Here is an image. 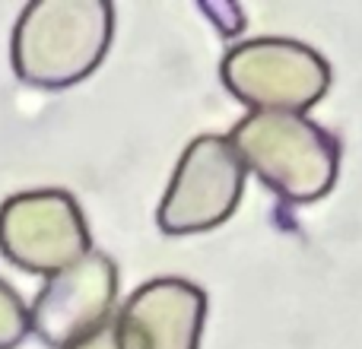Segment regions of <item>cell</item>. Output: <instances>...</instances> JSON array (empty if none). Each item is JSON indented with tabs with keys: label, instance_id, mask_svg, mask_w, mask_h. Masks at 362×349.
Returning <instances> with one entry per match:
<instances>
[{
	"label": "cell",
	"instance_id": "cell-1",
	"mask_svg": "<svg viewBox=\"0 0 362 349\" xmlns=\"http://www.w3.org/2000/svg\"><path fill=\"white\" fill-rule=\"evenodd\" d=\"M112 35L108 0H35L13 25V73L38 89H67L105 61Z\"/></svg>",
	"mask_w": 362,
	"mask_h": 349
},
{
	"label": "cell",
	"instance_id": "cell-2",
	"mask_svg": "<svg viewBox=\"0 0 362 349\" xmlns=\"http://www.w3.org/2000/svg\"><path fill=\"white\" fill-rule=\"evenodd\" d=\"M245 172H255L286 203L327 197L340 172V143L305 114L251 112L226 137Z\"/></svg>",
	"mask_w": 362,
	"mask_h": 349
},
{
	"label": "cell",
	"instance_id": "cell-3",
	"mask_svg": "<svg viewBox=\"0 0 362 349\" xmlns=\"http://www.w3.org/2000/svg\"><path fill=\"white\" fill-rule=\"evenodd\" d=\"M226 89L255 112L305 114L331 89V64L293 38H251L219 64Z\"/></svg>",
	"mask_w": 362,
	"mask_h": 349
},
{
	"label": "cell",
	"instance_id": "cell-4",
	"mask_svg": "<svg viewBox=\"0 0 362 349\" xmlns=\"http://www.w3.org/2000/svg\"><path fill=\"white\" fill-rule=\"evenodd\" d=\"M89 251L93 235L74 194L38 187L0 203V254L25 273L51 276Z\"/></svg>",
	"mask_w": 362,
	"mask_h": 349
},
{
	"label": "cell",
	"instance_id": "cell-5",
	"mask_svg": "<svg viewBox=\"0 0 362 349\" xmlns=\"http://www.w3.org/2000/svg\"><path fill=\"white\" fill-rule=\"evenodd\" d=\"M245 165L226 137L204 134L181 153L156 223L165 235H194L223 225L245 194Z\"/></svg>",
	"mask_w": 362,
	"mask_h": 349
},
{
	"label": "cell",
	"instance_id": "cell-6",
	"mask_svg": "<svg viewBox=\"0 0 362 349\" xmlns=\"http://www.w3.org/2000/svg\"><path fill=\"white\" fill-rule=\"evenodd\" d=\"M118 299V267L108 254L89 251L76 264L57 270L29 305V333L45 346L67 349L86 333L108 324Z\"/></svg>",
	"mask_w": 362,
	"mask_h": 349
},
{
	"label": "cell",
	"instance_id": "cell-7",
	"mask_svg": "<svg viewBox=\"0 0 362 349\" xmlns=\"http://www.w3.org/2000/svg\"><path fill=\"white\" fill-rule=\"evenodd\" d=\"M206 321V292L181 276H156L121 305L115 337L121 349H197Z\"/></svg>",
	"mask_w": 362,
	"mask_h": 349
},
{
	"label": "cell",
	"instance_id": "cell-8",
	"mask_svg": "<svg viewBox=\"0 0 362 349\" xmlns=\"http://www.w3.org/2000/svg\"><path fill=\"white\" fill-rule=\"evenodd\" d=\"M29 337V305L23 295L0 280V349H16Z\"/></svg>",
	"mask_w": 362,
	"mask_h": 349
},
{
	"label": "cell",
	"instance_id": "cell-9",
	"mask_svg": "<svg viewBox=\"0 0 362 349\" xmlns=\"http://www.w3.org/2000/svg\"><path fill=\"white\" fill-rule=\"evenodd\" d=\"M67 349H121V346H118V337H115V324L108 321V324H102L99 331H93L83 340L70 343Z\"/></svg>",
	"mask_w": 362,
	"mask_h": 349
}]
</instances>
